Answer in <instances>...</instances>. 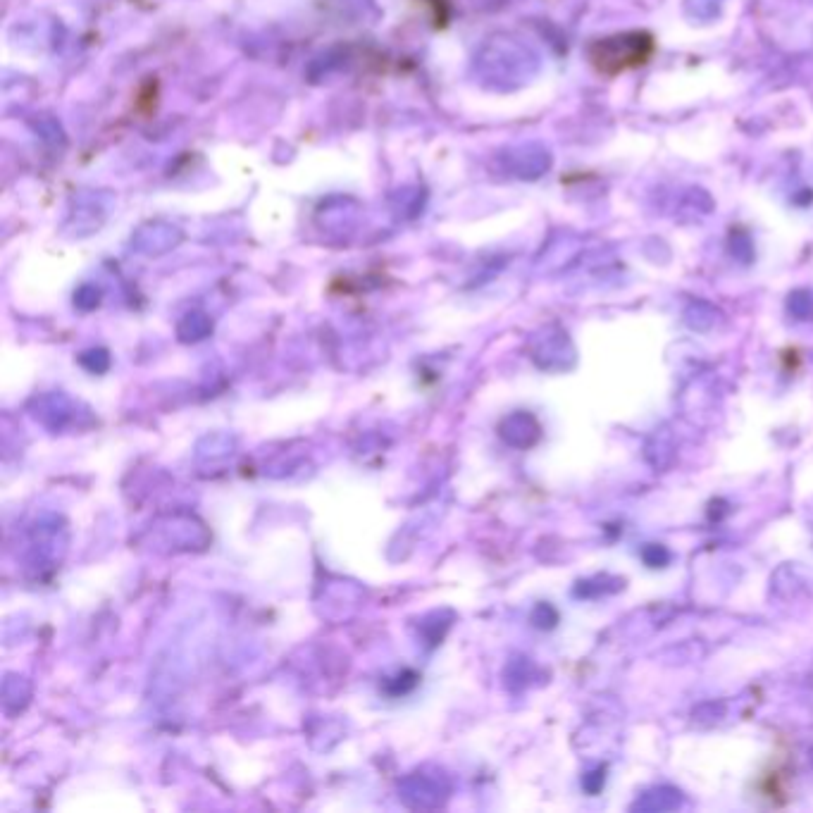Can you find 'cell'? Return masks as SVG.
I'll use <instances>...</instances> for the list:
<instances>
[{
  "mask_svg": "<svg viewBox=\"0 0 813 813\" xmlns=\"http://www.w3.org/2000/svg\"><path fill=\"white\" fill-rule=\"evenodd\" d=\"M654 51L656 43L647 31H630V34H616L594 41L589 48V58L601 74L613 77V74L647 65Z\"/></svg>",
  "mask_w": 813,
  "mask_h": 813,
  "instance_id": "1",
  "label": "cell"
}]
</instances>
